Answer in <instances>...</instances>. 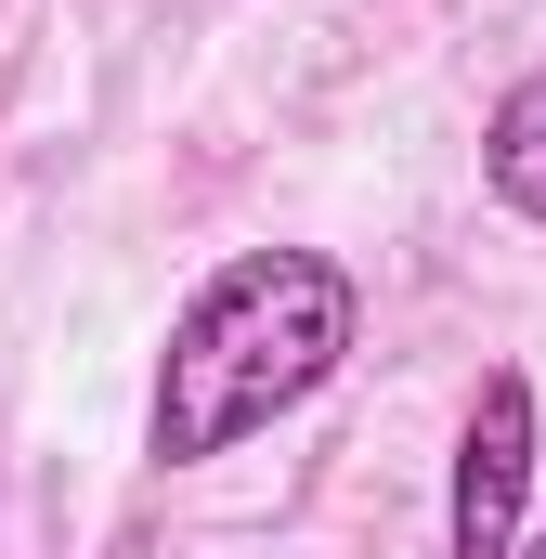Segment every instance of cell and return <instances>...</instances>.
Masks as SVG:
<instances>
[{"label": "cell", "instance_id": "cell-1", "mask_svg": "<svg viewBox=\"0 0 546 559\" xmlns=\"http://www.w3.org/2000/svg\"><path fill=\"white\" fill-rule=\"evenodd\" d=\"M352 274L325 248H235L222 274L169 312L156 352V404H143V455L156 468H209L248 429H273L286 404H312L352 352Z\"/></svg>", "mask_w": 546, "mask_h": 559}, {"label": "cell", "instance_id": "cell-2", "mask_svg": "<svg viewBox=\"0 0 546 559\" xmlns=\"http://www.w3.org/2000/svg\"><path fill=\"white\" fill-rule=\"evenodd\" d=\"M521 495H534V378L495 365L455 442V559H521Z\"/></svg>", "mask_w": 546, "mask_h": 559}, {"label": "cell", "instance_id": "cell-3", "mask_svg": "<svg viewBox=\"0 0 546 559\" xmlns=\"http://www.w3.org/2000/svg\"><path fill=\"white\" fill-rule=\"evenodd\" d=\"M482 182H495L521 222H546V66L495 105V118H482Z\"/></svg>", "mask_w": 546, "mask_h": 559}, {"label": "cell", "instance_id": "cell-4", "mask_svg": "<svg viewBox=\"0 0 546 559\" xmlns=\"http://www.w3.org/2000/svg\"><path fill=\"white\" fill-rule=\"evenodd\" d=\"M521 559H546V534H521Z\"/></svg>", "mask_w": 546, "mask_h": 559}]
</instances>
